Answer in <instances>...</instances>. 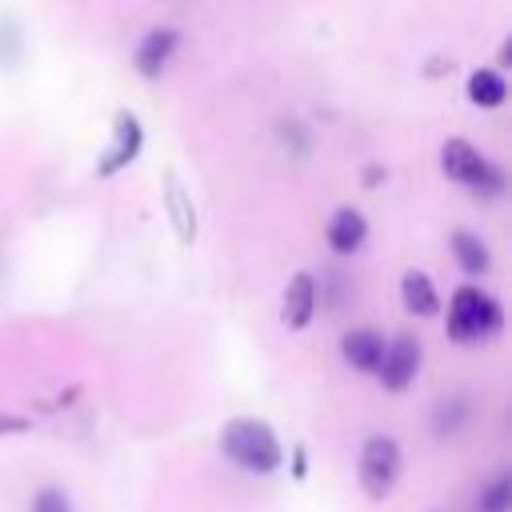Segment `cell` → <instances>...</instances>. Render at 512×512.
Masks as SVG:
<instances>
[{"mask_svg": "<svg viewBox=\"0 0 512 512\" xmlns=\"http://www.w3.org/2000/svg\"><path fill=\"white\" fill-rule=\"evenodd\" d=\"M220 452L244 468V472H256V476H268L284 464V448H280V436L272 432L268 420H256V416H232L220 424V436H216Z\"/></svg>", "mask_w": 512, "mask_h": 512, "instance_id": "6da1fadb", "label": "cell"}, {"mask_svg": "<svg viewBox=\"0 0 512 512\" xmlns=\"http://www.w3.org/2000/svg\"><path fill=\"white\" fill-rule=\"evenodd\" d=\"M500 324H504V312H500V304H496L488 292H480V288H472V284H464V288L452 292L444 328H448V336H452L456 344L488 340V336L500 332Z\"/></svg>", "mask_w": 512, "mask_h": 512, "instance_id": "7a4b0ae2", "label": "cell"}, {"mask_svg": "<svg viewBox=\"0 0 512 512\" xmlns=\"http://www.w3.org/2000/svg\"><path fill=\"white\" fill-rule=\"evenodd\" d=\"M440 168H444L448 180L472 188L476 196H496V192L504 188V172H500L488 156H480L468 140H444V148H440Z\"/></svg>", "mask_w": 512, "mask_h": 512, "instance_id": "3957f363", "label": "cell"}, {"mask_svg": "<svg viewBox=\"0 0 512 512\" xmlns=\"http://www.w3.org/2000/svg\"><path fill=\"white\" fill-rule=\"evenodd\" d=\"M404 472V452L392 436H368L364 448H360V464H356V476H360V488L368 500H388L396 480Z\"/></svg>", "mask_w": 512, "mask_h": 512, "instance_id": "277c9868", "label": "cell"}, {"mask_svg": "<svg viewBox=\"0 0 512 512\" xmlns=\"http://www.w3.org/2000/svg\"><path fill=\"white\" fill-rule=\"evenodd\" d=\"M420 360H424L420 340H416V336H408V332H400V336L384 340V356H380L376 376H380V384H384L388 392H404V388L416 380Z\"/></svg>", "mask_w": 512, "mask_h": 512, "instance_id": "5b68a950", "label": "cell"}, {"mask_svg": "<svg viewBox=\"0 0 512 512\" xmlns=\"http://www.w3.org/2000/svg\"><path fill=\"white\" fill-rule=\"evenodd\" d=\"M140 148H144V128H140V120H136L128 108H120L116 120H112V144H108V152L100 156L96 176H116L120 168H128V164L140 156Z\"/></svg>", "mask_w": 512, "mask_h": 512, "instance_id": "8992f818", "label": "cell"}, {"mask_svg": "<svg viewBox=\"0 0 512 512\" xmlns=\"http://www.w3.org/2000/svg\"><path fill=\"white\" fill-rule=\"evenodd\" d=\"M312 312H316V280H312V272H292L288 284H284V296H280L284 328H292V332L308 328Z\"/></svg>", "mask_w": 512, "mask_h": 512, "instance_id": "52a82bcc", "label": "cell"}, {"mask_svg": "<svg viewBox=\"0 0 512 512\" xmlns=\"http://www.w3.org/2000/svg\"><path fill=\"white\" fill-rule=\"evenodd\" d=\"M176 44H180V32L176 28H152V32H144V40H140V48H136V72L140 76H160L164 72V64L172 60V52H176Z\"/></svg>", "mask_w": 512, "mask_h": 512, "instance_id": "ba28073f", "label": "cell"}, {"mask_svg": "<svg viewBox=\"0 0 512 512\" xmlns=\"http://www.w3.org/2000/svg\"><path fill=\"white\" fill-rule=\"evenodd\" d=\"M340 356L356 372H376L380 368V356H384V336L376 328H352L340 340Z\"/></svg>", "mask_w": 512, "mask_h": 512, "instance_id": "9c48e42d", "label": "cell"}, {"mask_svg": "<svg viewBox=\"0 0 512 512\" xmlns=\"http://www.w3.org/2000/svg\"><path fill=\"white\" fill-rule=\"evenodd\" d=\"M400 304H404V312H412V316H436V312H440V292H436L432 276L420 272V268H408V272L400 276Z\"/></svg>", "mask_w": 512, "mask_h": 512, "instance_id": "30bf717a", "label": "cell"}, {"mask_svg": "<svg viewBox=\"0 0 512 512\" xmlns=\"http://www.w3.org/2000/svg\"><path fill=\"white\" fill-rule=\"evenodd\" d=\"M328 248L332 252H340V256H352L360 244H364V236H368V220H364V212H356V208H340L332 220H328Z\"/></svg>", "mask_w": 512, "mask_h": 512, "instance_id": "8fae6325", "label": "cell"}, {"mask_svg": "<svg viewBox=\"0 0 512 512\" xmlns=\"http://www.w3.org/2000/svg\"><path fill=\"white\" fill-rule=\"evenodd\" d=\"M164 204H168V220H172V228H176V236L184 240V244H192L196 240V208H192V196L168 176V192H164Z\"/></svg>", "mask_w": 512, "mask_h": 512, "instance_id": "7c38bea8", "label": "cell"}, {"mask_svg": "<svg viewBox=\"0 0 512 512\" xmlns=\"http://www.w3.org/2000/svg\"><path fill=\"white\" fill-rule=\"evenodd\" d=\"M504 96H508V84H504V76L496 68H476L468 76V100L476 108H500Z\"/></svg>", "mask_w": 512, "mask_h": 512, "instance_id": "4fadbf2b", "label": "cell"}, {"mask_svg": "<svg viewBox=\"0 0 512 512\" xmlns=\"http://www.w3.org/2000/svg\"><path fill=\"white\" fill-rule=\"evenodd\" d=\"M452 256L456 264L468 272V276H484L492 268V256H488V244L472 232H452Z\"/></svg>", "mask_w": 512, "mask_h": 512, "instance_id": "5bb4252c", "label": "cell"}, {"mask_svg": "<svg viewBox=\"0 0 512 512\" xmlns=\"http://www.w3.org/2000/svg\"><path fill=\"white\" fill-rule=\"evenodd\" d=\"M480 512H512V472L496 468L480 488Z\"/></svg>", "mask_w": 512, "mask_h": 512, "instance_id": "9a60e30c", "label": "cell"}, {"mask_svg": "<svg viewBox=\"0 0 512 512\" xmlns=\"http://www.w3.org/2000/svg\"><path fill=\"white\" fill-rule=\"evenodd\" d=\"M464 420H468V404H464L460 396H452V400H444V404L436 408V432H440V436H456V432L464 428Z\"/></svg>", "mask_w": 512, "mask_h": 512, "instance_id": "2e32d148", "label": "cell"}, {"mask_svg": "<svg viewBox=\"0 0 512 512\" xmlns=\"http://www.w3.org/2000/svg\"><path fill=\"white\" fill-rule=\"evenodd\" d=\"M28 512H72V500H68L64 488L44 484V488L32 496V508H28Z\"/></svg>", "mask_w": 512, "mask_h": 512, "instance_id": "e0dca14e", "label": "cell"}, {"mask_svg": "<svg viewBox=\"0 0 512 512\" xmlns=\"http://www.w3.org/2000/svg\"><path fill=\"white\" fill-rule=\"evenodd\" d=\"M20 432H32V420L16 412H0V436H20Z\"/></svg>", "mask_w": 512, "mask_h": 512, "instance_id": "ac0fdd59", "label": "cell"}, {"mask_svg": "<svg viewBox=\"0 0 512 512\" xmlns=\"http://www.w3.org/2000/svg\"><path fill=\"white\" fill-rule=\"evenodd\" d=\"M292 476H296V480H304V476H308V452H304V444H296V448H292Z\"/></svg>", "mask_w": 512, "mask_h": 512, "instance_id": "d6986e66", "label": "cell"}]
</instances>
